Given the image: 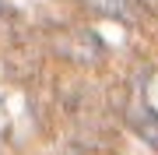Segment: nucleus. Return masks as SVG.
<instances>
[{
	"label": "nucleus",
	"mask_w": 158,
	"mask_h": 155,
	"mask_svg": "<svg viewBox=\"0 0 158 155\" xmlns=\"http://www.w3.org/2000/svg\"><path fill=\"white\" fill-rule=\"evenodd\" d=\"M144 4H148V7H155V11H158V0H144Z\"/></svg>",
	"instance_id": "f257e3e1"
}]
</instances>
